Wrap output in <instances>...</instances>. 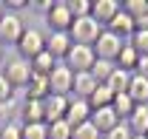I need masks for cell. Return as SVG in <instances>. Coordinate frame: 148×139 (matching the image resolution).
Returning a JSON list of instances; mask_svg holds the SVG:
<instances>
[{"mask_svg":"<svg viewBox=\"0 0 148 139\" xmlns=\"http://www.w3.org/2000/svg\"><path fill=\"white\" fill-rule=\"evenodd\" d=\"M3 77H6V82L12 85V91L14 88H26L29 85V80H32V63L29 60H23V57H14V60H9L6 65H3V71H0Z\"/></svg>","mask_w":148,"mask_h":139,"instance_id":"6da1fadb","label":"cell"},{"mask_svg":"<svg viewBox=\"0 0 148 139\" xmlns=\"http://www.w3.org/2000/svg\"><path fill=\"white\" fill-rule=\"evenodd\" d=\"M123 46H125V40H120L117 34H111L108 29H103V34L97 37V43H94V57L97 60H106V63H117V57L123 51Z\"/></svg>","mask_w":148,"mask_h":139,"instance_id":"7a4b0ae2","label":"cell"},{"mask_svg":"<svg viewBox=\"0 0 148 139\" xmlns=\"http://www.w3.org/2000/svg\"><path fill=\"white\" fill-rule=\"evenodd\" d=\"M69 34H71V40L77 43V46H94L97 37L103 34V26H100L94 17H83V20H74L71 23Z\"/></svg>","mask_w":148,"mask_h":139,"instance_id":"3957f363","label":"cell"},{"mask_svg":"<svg viewBox=\"0 0 148 139\" xmlns=\"http://www.w3.org/2000/svg\"><path fill=\"white\" fill-rule=\"evenodd\" d=\"M71 85H74V71L66 63H57L51 74H49V94L54 97H71Z\"/></svg>","mask_w":148,"mask_h":139,"instance_id":"277c9868","label":"cell"},{"mask_svg":"<svg viewBox=\"0 0 148 139\" xmlns=\"http://www.w3.org/2000/svg\"><path fill=\"white\" fill-rule=\"evenodd\" d=\"M97 63V57H94V48L91 46H77L74 43L69 57H66V65L74 71V74H86V71H91V65Z\"/></svg>","mask_w":148,"mask_h":139,"instance_id":"5b68a950","label":"cell"},{"mask_svg":"<svg viewBox=\"0 0 148 139\" xmlns=\"http://www.w3.org/2000/svg\"><path fill=\"white\" fill-rule=\"evenodd\" d=\"M26 34V26H23V17L17 14H3L0 20V46H17L20 37Z\"/></svg>","mask_w":148,"mask_h":139,"instance_id":"8992f818","label":"cell"},{"mask_svg":"<svg viewBox=\"0 0 148 139\" xmlns=\"http://www.w3.org/2000/svg\"><path fill=\"white\" fill-rule=\"evenodd\" d=\"M14 48L20 51V57H23V60H29V63H32L37 54L46 51V37L40 34L37 29H26V34L20 37V43L14 46Z\"/></svg>","mask_w":148,"mask_h":139,"instance_id":"52a82bcc","label":"cell"},{"mask_svg":"<svg viewBox=\"0 0 148 139\" xmlns=\"http://www.w3.org/2000/svg\"><path fill=\"white\" fill-rule=\"evenodd\" d=\"M46 23H49L51 31H69L71 23H74V17H71V12H69V6L60 0V3H54V6L46 12Z\"/></svg>","mask_w":148,"mask_h":139,"instance_id":"ba28073f","label":"cell"},{"mask_svg":"<svg viewBox=\"0 0 148 139\" xmlns=\"http://www.w3.org/2000/svg\"><path fill=\"white\" fill-rule=\"evenodd\" d=\"M74 40L69 31H51V34L46 37V51L51 54L54 60H66L69 57V51H71Z\"/></svg>","mask_w":148,"mask_h":139,"instance_id":"9c48e42d","label":"cell"},{"mask_svg":"<svg viewBox=\"0 0 148 139\" xmlns=\"http://www.w3.org/2000/svg\"><path fill=\"white\" fill-rule=\"evenodd\" d=\"M120 9H123V3L120 0H94V6H91V17L106 29L111 20L120 14Z\"/></svg>","mask_w":148,"mask_h":139,"instance_id":"30bf717a","label":"cell"},{"mask_svg":"<svg viewBox=\"0 0 148 139\" xmlns=\"http://www.w3.org/2000/svg\"><path fill=\"white\" fill-rule=\"evenodd\" d=\"M43 111H46V125L66 119V111H69V97H54V94H49V97L43 99Z\"/></svg>","mask_w":148,"mask_h":139,"instance_id":"8fae6325","label":"cell"},{"mask_svg":"<svg viewBox=\"0 0 148 139\" xmlns=\"http://www.w3.org/2000/svg\"><path fill=\"white\" fill-rule=\"evenodd\" d=\"M91 119V105L86 102V99H74L69 97V111H66V122L77 128V125H83V122Z\"/></svg>","mask_w":148,"mask_h":139,"instance_id":"7c38bea8","label":"cell"},{"mask_svg":"<svg viewBox=\"0 0 148 139\" xmlns=\"http://www.w3.org/2000/svg\"><path fill=\"white\" fill-rule=\"evenodd\" d=\"M123 12L134 20L137 31L148 29V0H125V3H123Z\"/></svg>","mask_w":148,"mask_h":139,"instance_id":"4fadbf2b","label":"cell"},{"mask_svg":"<svg viewBox=\"0 0 148 139\" xmlns=\"http://www.w3.org/2000/svg\"><path fill=\"white\" fill-rule=\"evenodd\" d=\"M120 122H123V119L114 114V108H111V105H108V108H100V111H91V125L103 134V136L108 134L111 128H117Z\"/></svg>","mask_w":148,"mask_h":139,"instance_id":"5bb4252c","label":"cell"},{"mask_svg":"<svg viewBox=\"0 0 148 139\" xmlns=\"http://www.w3.org/2000/svg\"><path fill=\"white\" fill-rule=\"evenodd\" d=\"M106 29H108L111 34H117L120 40H125V43H128L131 37H134V31H137V26H134V20H131L128 14L123 12V9H120V14H117V17L111 20V23L106 26Z\"/></svg>","mask_w":148,"mask_h":139,"instance_id":"9a60e30c","label":"cell"},{"mask_svg":"<svg viewBox=\"0 0 148 139\" xmlns=\"http://www.w3.org/2000/svg\"><path fill=\"white\" fill-rule=\"evenodd\" d=\"M94 88H97V80H94L88 71H86V74H74V85H71V97L74 99H86V102H88V97L94 94Z\"/></svg>","mask_w":148,"mask_h":139,"instance_id":"2e32d148","label":"cell"},{"mask_svg":"<svg viewBox=\"0 0 148 139\" xmlns=\"http://www.w3.org/2000/svg\"><path fill=\"white\" fill-rule=\"evenodd\" d=\"M20 119H23V125H37V122H46L43 102H40V99H26V102L20 105Z\"/></svg>","mask_w":148,"mask_h":139,"instance_id":"e0dca14e","label":"cell"},{"mask_svg":"<svg viewBox=\"0 0 148 139\" xmlns=\"http://www.w3.org/2000/svg\"><path fill=\"white\" fill-rule=\"evenodd\" d=\"M125 125L131 128L134 136H145V134H148V105H137L134 114L125 119Z\"/></svg>","mask_w":148,"mask_h":139,"instance_id":"ac0fdd59","label":"cell"},{"mask_svg":"<svg viewBox=\"0 0 148 139\" xmlns=\"http://www.w3.org/2000/svg\"><path fill=\"white\" fill-rule=\"evenodd\" d=\"M128 97L134 99V105H148V80H145V77H140V74H131Z\"/></svg>","mask_w":148,"mask_h":139,"instance_id":"d6986e66","label":"cell"},{"mask_svg":"<svg viewBox=\"0 0 148 139\" xmlns=\"http://www.w3.org/2000/svg\"><path fill=\"white\" fill-rule=\"evenodd\" d=\"M49 97V77H40V74H32L29 85H26V99H46Z\"/></svg>","mask_w":148,"mask_h":139,"instance_id":"ffe728a7","label":"cell"},{"mask_svg":"<svg viewBox=\"0 0 148 139\" xmlns=\"http://www.w3.org/2000/svg\"><path fill=\"white\" fill-rule=\"evenodd\" d=\"M114 65H117V68H123V71H128V74H134V71H137V65H140V54H137V51L128 46V43H125Z\"/></svg>","mask_w":148,"mask_h":139,"instance_id":"44dd1931","label":"cell"},{"mask_svg":"<svg viewBox=\"0 0 148 139\" xmlns=\"http://www.w3.org/2000/svg\"><path fill=\"white\" fill-rule=\"evenodd\" d=\"M114 102V91L108 85H97L94 88V94L88 97V105H91V111H100V108H108Z\"/></svg>","mask_w":148,"mask_h":139,"instance_id":"7402d4cb","label":"cell"},{"mask_svg":"<svg viewBox=\"0 0 148 139\" xmlns=\"http://www.w3.org/2000/svg\"><path fill=\"white\" fill-rule=\"evenodd\" d=\"M111 108H114V114H117L120 119L125 122L131 114H134V108H137V105H134V99H131L128 94H114V102H111Z\"/></svg>","mask_w":148,"mask_h":139,"instance_id":"603a6c76","label":"cell"},{"mask_svg":"<svg viewBox=\"0 0 148 139\" xmlns=\"http://www.w3.org/2000/svg\"><path fill=\"white\" fill-rule=\"evenodd\" d=\"M106 85L114 91V94H128V85H131V74L123 68H114V74H111V80L106 82Z\"/></svg>","mask_w":148,"mask_h":139,"instance_id":"cb8c5ba5","label":"cell"},{"mask_svg":"<svg viewBox=\"0 0 148 139\" xmlns=\"http://www.w3.org/2000/svg\"><path fill=\"white\" fill-rule=\"evenodd\" d=\"M54 65H57V60H54V57H51L49 51L37 54L34 60H32V71H34V74H40V77H49Z\"/></svg>","mask_w":148,"mask_h":139,"instance_id":"d4e9b609","label":"cell"},{"mask_svg":"<svg viewBox=\"0 0 148 139\" xmlns=\"http://www.w3.org/2000/svg\"><path fill=\"white\" fill-rule=\"evenodd\" d=\"M114 68H117L114 63H106V60H97V63L91 65V71H88V74H91L94 80H97V85H106V82L111 80V74H114Z\"/></svg>","mask_w":148,"mask_h":139,"instance_id":"484cf974","label":"cell"},{"mask_svg":"<svg viewBox=\"0 0 148 139\" xmlns=\"http://www.w3.org/2000/svg\"><path fill=\"white\" fill-rule=\"evenodd\" d=\"M66 6H69V12H71L74 20H83V17H91L94 0H66Z\"/></svg>","mask_w":148,"mask_h":139,"instance_id":"4316f807","label":"cell"},{"mask_svg":"<svg viewBox=\"0 0 148 139\" xmlns=\"http://www.w3.org/2000/svg\"><path fill=\"white\" fill-rule=\"evenodd\" d=\"M14 117H20V105H17L14 97L6 99V102H0V125H9Z\"/></svg>","mask_w":148,"mask_h":139,"instance_id":"83f0119b","label":"cell"},{"mask_svg":"<svg viewBox=\"0 0 148 139\" xmlns=\"http://www.w3.org/2000/svg\"><path fill=\"white\" fill-rule=\"evenodd\" d=\"M71 136H74V128L66 119L51 122V125H49V139H71Z\"/></svg>","mask_w":148,"mask_h":139,"instance_id":"f1b7e54d","label":"cell"},{"mask_svg":"<svg viewBox=\"0 0 148 139\" xmlns=\"http://www.w3.org/2000/svg\"><path fill=\"white\" fill-rule=\"evenodd\" d=\"M128 46H131L137 54H140V57H148V29H143V31H134V37L128 40Z\"/></svg>","mask_w":148,"mask_h":139,"instance_id":"f546056e","label":"cell"},{"mask_svg":"<svg viewBox=\"0 0 148 139\" xmlns=\"http://www.w3.org/2000/svg\"><path fill=\"white\" fill-rule=\"evenodd\" d=\"M23 139H49V125H46V122L23 125Z\"/></svg>","mask_w":148,"mask_h":139,"instance_id":"4dcf8cb0","label":"cell"},{"mask_svg":"<svg viewBox=\"0 0 148 139\" xmlns=\"http://www.w3.org/2000/svg\"><path fill=\"white\" fill-rule=\"evenodd\" d=\"M71 139H103V134H100V131L91 125V119H88V122H83V125L74 128V136Z\"/></svg>","mask_w":148,"mask_h":139,"instance_id":"1f68e13d","label":"cell"},{"mask_svg":"<svg viewBox=\"0 0 148 139\" xmlns=\"http://www.w3.org/2000/svg\"><path fill=\"white\" fill-rule=\"evenodd\" d=\"M0 139H23V125H17V122L0 125Z\"/></svg>","mask_w":148,"mask_h":139,"instance_id":"d6a6232c","label":"cell"},{"mask_svg":"<svg viewBox=\"0 0 148 139\" xmlns=\"http://www.w3.org/2000/svg\"><path fill=\"white\" fill-rule=\"evenodd\" d=\"M103 139H134V134H131V128L125 125V122H120V125H117V128H111Z\"/></svg>","mask_w":148,"mask_h":139,"instance_id":"836d02e7","label":"cell"},{"mask_svg":"<svg viewBox=\"0 0 148 139\" xmlns=\"http://www.w3.org/2000/svg\"><path fill=\"white\" fill-rule=\"evenodd\" d=\"M14 97V91H12V85L6 82V77L0 74V102H6V99H12Z\"/></svg>","mask_w":148,"mask_h":139,"instance_id":"e575fe53","label":"cell"},{"mask_svg":"<svg viewBox=\"0 0 148 139\" xmlns=\"http://www.w3.org/2000/svg\"><path fill=\"white\" fill-rule=\"evenodd\" d=\"M134 74H140V77H145V80H148V57H140V65H137Z\"/></svg>","mask_w":148,"mask_h":139,"instance_id":"d590c367","label":"cell"},{"mask_svg":"<svg viewBox=\"0 0 148 139\" xmlns=\"http://www.w3.org/2000/svg\"><path fill=\"white\" fill-rule=\"evenodd\" d=\"M3 14H6V6H3V3H0V20H3Z\"/></svg>","mask_w":148,"mask_h":139,"instance_id":"8d00e7d4","label":"cell"},{"mask_svg":"<svg viewBox=\"0 0 148 139\" xmlns=\"http://www.w3.org/2000/svg\"><path fill=\"white\" fill-rule=\"evenodd\" d=\"M0 60H3V46H0Z\"/></svg>","mask_w":148,"mask_h":139,"instance_id":"74e56055","label":"cell"},{"mask_svg":"<svg viewBox=\"0 0 148 139\" xmlns=\"http://www.w3.org/2000/svg\"><path fill=\"white\" fill-rule=\"evenodd\" d=\"M134 139H145V136H134Z\"/></svg>","mask_w":148,"mask_h":139,"instance_id":"f35d334b","label":"cell"},{"mask_svg":"<svg viewBox=\"0 0 148 139\" xmlns=\"http://www.w3.org/2000/svg\"><path fill=\"white\" fill-rule=\"evenodd\" d=\"M145 139H148V134H145Z\"/></svg>","mask_w":148,"mask_h":139,"instance_id":"ab89813d","label":"cell"}]
</instances>
